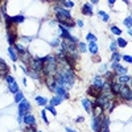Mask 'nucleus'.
Instances as JSON below:
<instances>
[{
	"label": "nucleus",
	"mask_w": 132,
	"mask_h": 132,
	"mask_svg": "<svg viewBox=\"0 0 132 132\" xmlns=\"http://www.w3.org/2000/svg\"><path fill=\"white\" fill-rule=\"evenodd\" d=\"M42 71L46 77H53L56 71H57V58L53 56H48L45 57L44 61V66H42Z\"/></svg>",
	"instance_id": "f257e3e1"
},
{
	"label": "nucleus",
	"mask_w": 132,
	"mask_h": 132,
	"mask_svg": "<svg viewBox=\"0 0 132 132\" xmlns=\"http://www.w3.org/2000/svg\"><path fill=\"white\" fill-rule=\"evenodd\" d=\"M29 111H31V103L29 102H27L24 99L22 102L19 103V118L20 119H22L27 114H29Z\"/></svg>",
	"instance_id": "f03ea898"
},
{
	"label": "nucleus",
	"mask_w": 132,
	"mask_h": 132,
	"mask_svg": "<svg viewBox=\"0 0 132 132\" xmlns=\"http://www.w3.org/2000/svg\"><path fill=\"white\" fill-rule=\"evenodd\" d=\"M44 61H45V58H32L31 62H29V65H31V67H32V70H33V71H36V73L42 71Z\"/></svg>",
	"instance_id": "7ed1b4c3"
},
{
	"label": "nucleus",
	"mask_w": 132,
	"mask_h": 132,
	"mask_svg": "<svg viewBox=\"0 0 132 132\" xmlns=\"http://www.w3.org/2000/svg\"><path fill=\"white\" fill-rule=\"evenodd\" d=\"M119 95L122 96V99H124V100H131V99H132L131 89L128 87V86H125V85H123L122 87H120V90H119Z\"/></svg>",
	"instance_id": "20e7f679"
},
{
	"label": "nucleus",
	"mask_w": 132,
	"mask_h": 132,
	"mask_svg": "<svg viewBox=\"0 0 132 132\" xmlns=\"http://www.w3.org/2000/svg\"><path fill=\"white\" fill-rule=\"evenodd\" d=\"M93 129H94V132H99L102 129V115L100 116H94V119H93Z\"/></svg>",
	"instance_id": "39448f33"
},
{
	"label": "nucleus",
	"mask_w": 132,
	"mask_h": 132,
	"mask_svg": "<svg viewBox=\"0 0 132 132\" xmlns=\"http://www.w3.org/2000/svg\"><path fill=\"white\" fill-rule=\"evenodd\" d=\"M22 122L25 124H28L29 127H34V125H36V119H34V116L32 114H27V115L22 118Z\"/></svg>",
	"instance_id": "423d86ee"
},
{
	"label": "nucleus",
	"mask_w": 132,
	"mask_h": 132,
	"mask_svg": "<svg viewBox=\"0 0 132 132\" xmlns=\"http://www.w3.org/2000/svg\"><path fill=\"white\" fill-rule=\"evenodd\" d=\"M45 83H46V86L49 87V90L54 91V89L57 87V81L54 77H46V79H45Z\"/></svg>",
	"instance_id": "0eeeda50"
},
{
	"label": "nucleus",
	"mask_w": 132,
	"mask_h": 132,
	"mask_svg": "<svg viewBox=\"0 0 132 132\" xmlns=\"http://www.w3.org/2000/svg\"><path fill=\"white\" fill-rule=\"evenodd\" d=\"M100 93H102V90H100V89H98V87H95V86H91V87L87 90V94H89V95H91V96H94L95 99L100 95Z\"/></svg>",
	"instance_id": "6e6552de"
},
{
	"label": "nucleus",
	"mask_w": 132,
	"mask_h": 132,
	"mask_svg": "<svg viewBox=\"0 0 132 132\" xmlns=\"http://www.w3.org/2000/svg\"><path fill=\"white\" fill-rule=\"evenodd\" d=\"M82 12L87 16H93V5L90 3H85L83 7H82Z\"/></svg>",
	"instance_id": "1a4fd4ad"
},
{
	"label": "nucleus",
	"mask_w": 132,
	"mask_h": 132,
	"mask_svg": "<svg viewBox=\"0 0 132 132\" xmlns=\"http://www.w3.org/2000/svg\"><path fill=\"white\" fill-rule=\"evenodd\" d=\"M131 81V77L129 75H120L118 78V83L119 85H125V83H128Z\"/></svg>",
	"instance_id": "9d476101"
},
{
	"label": "nucleus",
	"mask_w": 132,
	"mask_h": 132,
	"mask_svg": "<svg viewBox=\"0 0 132 132\" xmlns=\"http://www.w3.org/2000/svg\"><path fill=\"white\" fill-rule=\"evenodd\" d=\"M89 50H90V53H93V54L98 53V45H96L95 41H93V42L89 44Z\"/></svg>",
	"instance_id": "9b49d317"
},
{
	"label": "nucleus",
	"mask_w": 132,
	"mask_h": 132,
	"mask_svg": "<svg viewBox=\"0 0 132 132\" xmlns=\"http://www.w3.org/2000/svg\"><path fill=\"white\" fill-rule=\"evenodd\" d=\"M103 79L102 78H99V77H96L94 81H93V86H95V87H98V89H100L102 90V87H103Z\"/></svg>",
	"instance_id": "f8f14e48"
},
{
	"label": "nucleus",
	"mask_w": 132,
	"mask_h": 132,
	"mask_svg": "<svg viewBox=\"0 0 132 132\" xmlns=\"http://www.w3.org/2000/svg\"><path fill=\"white\" fill-rule=\"evenodd\" d=\"M114 71L118 73V74H120V75H125V74H127V69L123 67V66H119V65H118L115 69H114Z\"/></svg>",
	"instance_id": "ddd939ff"
},
{
	"label": "nucleus",
	"mask_w": 132,
	"mask_h": 132,
	"mask_svg": "<svg viewBox=\"0 0 132 132\" xmlns=\"http://www.w3.org/2000/svg\"><path fill=\"white\" fill-rule=\"evenodd\" d=\"M8 89H9V91H11V93H13V94L19 93V86H17V83H16V82L9 83V85H8Z\"/></svg>",
	"instance_id": "4468645a"
},
{
	"label": "nucleus",
	"mask_w": 132,
	"mask_h": 132,
	"mask_svg": "<svg viewBox=\"0 0 132 132\" xmlns=\"http://www.w3.org/2000/svg\"><path fill=\"white\" fill-rule=\"evenodd\" d=\"M61 102H62L61 96H54V98L50 99V106H58V104H61Z\"/></svg>",
	"instance_id": "2eb2a0df"
},
{
	"label": "nucleus",
	"mask_w": 132,
	"mask_h": 132,
	"mask_svg": "<svg viewBox=\"0 0 132 132\" xmlns=\"http://www.w3.org/2000/svg\"><path fill=\"white\" fill-rule=\"evenodd\" d=\"M8 54L11 56V58H12V61H17L19 58H17V54H16V51H15V48H8Z\"/></svg>",
	"instance_id": "dca6fc26"
},
{
	"label": "nucleus",
	"mask_w": 132,
	"mask_h": 132,
	"mask_svg": "<svg viewBox=\"0 0 132 132\" xmlns=\"http://www.w3.org/2000/svg\"><path fill=\"white\" fill-rule=\"evenodd\" d=\"M82 106L85 107V110L87 111V112H91V103H90V100L83 99V100H82Z\"/></svg>",
	"instance_id": "f3484780"
},
{
	"label": "nucleus",
	"mask_w": 132,
	"mask_h": 132,
	"mask_svg": "<svg viewBox=\"0 0 132 132\" xmlns=\"http://www.w3.org/2000/svg\"><path fill=\"white\" fill-rule=\"evenodd\" d=\"M11 20H12V22H16V24H19V22H22L25 20V17L22 15H19V16H15V17H11Z\"/></svg>",
	"instance_id": "a211bd4d"
},
{
	"label": "nucleus",
	"mask_w": 132,
	"mask_h": 132,
	"mask_svg": "<svg viewBox=\"0 0 132 132\" xmlns=\"http://www.w3.org/2000/svg\"><path fill=\"white\" fill-rule=\"evenodd\" d=\"M36 102H37V104H40V106H46L48 99L44 98V96H37V98H36Z\"/></svg>",
	"instance_id": "6ab92c4d"
},
{
	"label": "nucleus",
	"mask_w": 132,
	"mask_h": 132,
	"mask_svg": "<svg viewBox=\"0 0 132 132\" xmlns=\"http://www.w3.org/2000/svg\"><path fill=\"white\" fill-rule=\"evenodd\" d=\"M22 100H24V94L20 93V91H19V93H16V94H15V102H16V103H20V102H22Z\"/></svg>",
	"instance_id": "aec40b11"
},
{
	"label": "nucleus",
	"mask_w": 132,
	"mask_h": 132,
	"mask_svg": "<svg viewBox=\"0 0 132 132\" xmlns=\"http://www.w3.org/2000/svg\"><path fill=\"white\" fill-rule=\"evenodd\" d=\"M7 40H8L9 45H15V41H16V36H15L13 33H8V36H7Z\"/></svg>",
	"instance_id": "412c9836"
},
{
	"label": "nucleus",
	"mask_w": 132,
	"mask_h": 132,
	"mask_svg": "<svg viewBox=\"0 0 132 132\" xmlns=\"http://www.w3.org/2000/svg\"><path fill=\"white\" fill-rule=\"evenodd\" d=\"M13 46L16 48V50H17V51H19V53H20V54H24V53H25V51H27V49H25L24 46H22V45H20V44H15V45H13Z\"/></svg>",
	"instance_id": "4be33fe9"
},
{
	"label": "nucleus",
	"mask_w": 132,
	"mask_h": 132,
	"mask_svg": "<svg viewBox=\"0 0 132 132\" xmlns=\"http://www.w3.org/2000/svg\"><path fill=\"white\" fill-rule=\"evenodd\" d=\"M98 15L100 16V19H102L103 21H108V19H110V16H108V13L103 12V11H99V12H98Z\"/></svg>",
	"instance_id": "5701e85b"
},
{
	"label": "nucleus",
	"mask_w": 132,
	"mask_h": 132,
	"mask_svg": "<svg viewBox=\"0 0 132 132\" xmlns=\"http://www.w3.org/2000/svg\"><path fill=\"white\" fill-rule=\"evenodd\" d=\"M118 45L120 48H125L127 46V41H125L124 38H122V37H118Z\"/></svg>",
	"instance_id": "b1692460"
},
{
	"label": "nucleus",
	"mask_w": 132,
	"mask_h": 132,
	"mask_svg": "<svg viewBox=\"0 0 132 132\" xmlns=\"http://www.w3.org/2000/svg\"><path fill=\"white\" fill-rule=\"evenodd\" d=\"M124 25L128 28V29H131V27H132V17L131 16H127V19L124 20Z\"/></svg>",
	"instance_id": "393cba45"
},
{
	"label": "nucleus",
	"mask_w": 132,
	"mask_h": 132,
	"mask_svg": "<svg viewBox=\"0 0 132 132\" xmlns=\"http://www.w3.org/2000/svg\"><path fill=\"white\" fill-rule=\"evenodd\" d=\"M60 4H62L64 7H66V8H73L74 7V2H60Z\"/></svg>",
	"instance_id": "a878e982"
},
{
	"label": "nucleus",
	"mask_w": 132,
	"mask_h": 132,
	"mask_svg": "<svg viewBox=\"0 0 132 132\" xmlns=\"http://www.w3.org/2000/svg\"><path fill=\"white\" fill-rule=\"evenodd\" d=\"M111 31H112V33L118 34V36H120V34H122V31H120L118 27H115V25H112V27H111Z\"/></svg>",
	"instance_id": "bb28decb"
},
{
	"label": "nucleus",
	"mask_w": 132,
	"mask_h": 132,
	"mask_svg": "<svg viewBox=\"0 0 132 132\" xmlns=\"http://www.w3.org/2000/svg\"><path fill=\"white\" fill-rule=\"evenodd\" d=\"M86 38H87L90 42H93V41H95V42H96V37L94 36L93 33H87V36H86Z\"/></svg>",
	"instance_id": "cd10ccee"
},
{
	"label": "nucleus",
	"mask_w": 132,
	"mask_h": 132,
	"mask_svg": "<svg viewBox=\"0 0 132 132\" xmlns=\"http://www.w3.org/2000/svg\"><path fill=\"white\" fill-rule=\"evenodd\" d=\"M46 110H48V111H50V112H51V115H53V116H56V115H57V111H56L54 106H46Z\"/></svg>",
	"instance_id": "c85d7f7f"
},
{
	"label": "nucleus",
	"mask_w": 132,
	"mask_h": 132,
	"mask_svg": "<svg viewBox=\"0 0 132 132\" xmlns=\"http://www.w3.org/2000/svg\"><path fill=\"white\" fill-rule=\"evenodd\" d=\"M78 48H79V51H82V53L87 50V46H86L83 42H78Z\"/></svg>",
	"instance_id": "c756f323"
},
{
	"label": "nucleus",
	"mask_w": 132,
	"mask_h": 132,
	"mask_svg": "<svg viewBox=\"0 0 132 132\" xmlns=\"http://www.w3.org/2000/svg\"><path fill=\"white\" fill-rule=\"evenodd\" d=\"M119 60H120V54L118 53V51H115L114 56H112V62H118Z\"/></svg>",
	"instance_id": "7c9ffc66"
},
{
	"label": "nucleus",
	"mask_w": 132,
	"mask_h": 132,
	"mask_svg": "<svg viewBox=\"0 0 132 132\" xmlns=\"http://www.w3.org/2000/svg\"><path fill=\"white\" fill-rule=\"evenodd\" d=\"M41 118H42V120H44L45 124H49V120L46 118V114H45V111H41Z\"/></svg>",
	"instance_id": "2f4dec72"
},
{
	"label": "nucleus",
	"mask_w": 132,
	"mask_h": 132,
	"mask_svg": "<svg viewBox=\"0 0 132 132\" xmlns=\"http://www.w3.org/2000/svg\"><path fill=\"white\" fill-rule=\"evenodd\" d=\"M116 46H118V45H116V42H115V41H112V42H111V45H110V49L114 51V53L116 51Z\"/></svg>",
	"instance_id": "473e14b6"
},
{
	"label": "nucleus",
	"mask_w": 132,
	"mask_h": 132,
	"mask_svg": "<svg viewBox=\"0 0 132 132\" xmlns=\"http://www.w3.org/2000/svg\"><path fill=\"white\" fill-rule=\"evenodd\" d=\"M5 79H7L8 85H9V83H12V82H15V78H13L12 75H7V77H5Z\"/></svg>",
	"instance_id": "72a5a7b5"
},
{
	"label": "nucleus",
	"mask_w": 132,
	"mask_h": 132,
	"mask_svg": "<svg viewBox=\"0 0 132 132\" xmlns=\"http://www.w3.org/2000/svg\"><path fill=\"white\" fill-rule=\"evenodd\" d=\"M123 60H124L125 62H128V64H131V62H132V57H131V56H124Z\"/></svg>",
	"instance_id": "f704fd0d"
},
{
	"label": "nucleus",
	"mask_w": 132,
	"mask_h": 132,
	"mask_svg": "<svg viewBox=\"0 0 132 132\" xmlns=\"http://www.w3.org/2000/svg\"><path fill=\"white\" fill-rule=\"evenodd\" d=\"M77 25H78L79 28H82V27H83V21H82V20H77Z\"/></svg>",
	"instance_id": "c9c22d12"
},
{
	"label": "nucleus",
	"mask_w": 132,
	"mask_h": 132,
	"mask_svg": "<svg viewBox=\"0 0 132 132\" xmlns=\"http://www.w3.org/2000/svg\"><path fill=\"white\" fill-rule=\"evenodd\" d=\"M50 44H51V46H57V45H58V40H54V41H51Z\"/></svg>",
	"instance_id": "e433bc0d"
},
{
	"label": "nucleus",
	"mask_w": 132,
	"mask_h": 132,
	"mask_svg": "<svg viewBox=\"0 0 132 132\" xmlns=\"http://www.w3.org/2000/svg\"><path fill=\"white\" fill-rule=\"evenodd\" d=\"M2 8H3V12L5 13V9H7V2H4V3H3V7H2Z\"/></svg>",
	"instance_id": "4c0bfd02"
},
{
	"label": "nucleus",
	"mask_w": 132,
	"mask_h": 132,
	"mask_svg": "<svg viewBox=\"0 0 132 132\" xmlns=\"http://www.w3.org/2000/svg\"><path fill=\"white\" fill-rule=\"evenodd\" d=\"M82 120H83V118H82V116H79V118H77V120H75V122H77V123H81Z\"/></svg>",
	"instance_id": "58836bf2"
},
{
	"label": "nucleus",
	"mask_w": 132,
	"mask_h": 132,
	"mask_svg": "<svg viewBox=\"0 0 132 132\" xmlns=\"http://www.w3.org/2000/svg\"><path fill=\"white\" fill-rule=\"evenodd\" d=\"M108 4H110V7H112V5L115 4V0H110V2H108Z\"/></svg>",
	"instance_id": "ea45409f"
},
{
	"label": "nucleus",
	"mask_w": 132,
	"mask_h": 132,
	"mask_svg": "<svg viewBox=\"0 0 132 132\" xmlns=\"http://www.w3.org/2000/svg\"><path fill=\"white\" fill-rule=\"evenodd\" d=\"M66 132H77V131H75V129H71V128H69V127H67V128H66Z\"/></svg>",
	"instance_id": "a19ab883"
},
{
	"label": "nucleus",
	"mask_w": 132,
	"mask_h": 132,
	"mask_svg": "<svg viewBox=\"0 0 132 132\" xmlns=\"http://www.w3.org/2000/svg\"><path fill=\"white\" fill-rule=\"evenodd\" d=\"M99 132H110V131H108V128H102Z\"/></svg>",
	"instance_id": "79ce46f5"
},
{
	"label": "nucleus",
	"mask_w": 132,
	"mask_h": 132,
	"mask_svg": "<svg viewBox=\"0 0 132 132\" xmlns=\"http://www.w3.org/2000/svg\"><path fill=\"white\" fill-rule=\"evenodd\" d=\"M90 4H98V0H93V2H91Z\"/></svg>",
	"instance_id": "37998d69"
}]
</instances>
